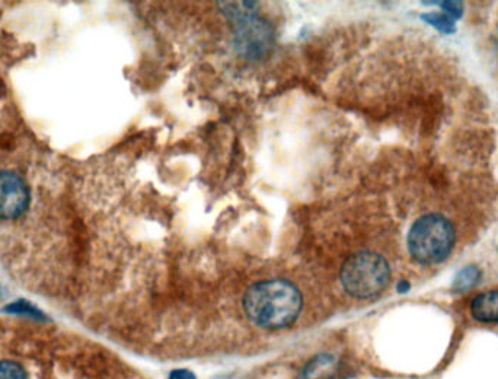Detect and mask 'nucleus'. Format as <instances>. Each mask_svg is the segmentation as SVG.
I'll list each match as a JSON object with an SVG mask.
<instances>
[{
  "label": "nucleus",
  "instance_id": "f257e3e1",
  "mask_svg": "<svg viewBox=\"0 0 498 379\" xmlns=\"http://www.w3.org/2000/svg\"><path fill=\"white\" fill-rule=\"evenodd\" d=\"M302 308V294L288 280L255 283L244 296L248 320L267 330H280L292 326L299 318Z\"/></svg>",
  "mask_w": 498,
  "mask_h": 379
},
{
  "label": "nucleus",
  "instance_id": "f03ea898",
  "mask_svg": "<svg viewBox=\"0 0 498 379\" xmlns=\"http://www.w3.org/2000/svg\"><path fill=\"white\" fill-rule=\"evenodd\" d=\"M408 251L421 264L442 263L454 246V228L439 213L421 216L408 232Z\"/></svg>",
  "mask_w": 498,
  "mask_h": 379
},
{
  "label": "nucleus",
  "instance_id": "7ed1b4c3",
  "mask_svg": "<svg viewBox=\"0 0 498 379\" xmlns=\"http://www.w3.org/2000/svg\"><path fill=\"white\" fill-rule=\"evenodd\" d=\"M391 280L389 264L380 254L363 251L350 257L341 268L344 290L357 299H372L386 289Z\"/></svg>",
  "mask_w": 498,
  "mask_h": 379
},
{
  "label": "nucleus",
  "instance_id": "20e7f679",
  "mask_svg": "<svg viewBox=\"0 0 498 379\" xmlns=\"http://www.w3.org/2000/svg\"><path fill=\"white\" fill-rule=\"evenodd\" d=\"M30 187L15 171L0 170V220L19 219L30 206Z\"/></svg>",
  "mask_w": 498,
  "mask_h": 379
},
{
  "label": "nucleus",
  "instance_id": "39448f33",
  "mask_svg": "<svg viewBox=\"0 0 498 379\" xmlns=\"http://www.w3.org/2000/svg\"><path fill=\"white\" fill-rule=\"evenodd\" d=\"M471 313L480 323H498V290L478 295L471 304Z\"/></svg>",
  "mask_w": 498,
  "mask_h": 379
},
{
  "label": "nucleus",
  "instance_id": "423d86ee",
  "mask_svg": "<svg viewBox=\"0 0 498 379\" xmlns=\"http://www.w3.org/2000/svg\"><path fill=\"white\" fill-rule=\"evenodd\" d=\"M478 279H480V270L475 266L462 268L461 272L454 277V289L458 290V292L469 290L471 287H475Z\"/></svg>",
  "mask_w": 498,
  "mask_h": 379
},
{
  "label": "nucleus",
  "instance_id": "0eeeda50",
  "mask_svg": "<svg viewBox=\"0 0 498 379\" xmlns=\"http://www.w3.org/2000/svg\"><path fill=\"white\" fill-rule=\"evenodd\" d=\"M0 379H30L21 364L11 361H0Z\"/></svg>",
  "mask_w": 498,
  "mask_h": 379
},
{
  "label": "nucleus",
  "instance_id": "6e6552de",
  "mask_svg": "<svg viewBox=\"0 0 498 379\" xmlns=\"http://www.w3.org/2000/svg\"><path fill=\"white\" fill-rule=\"evenodd\" d=\"M423 18L427 19L428 24H432L443 33L451 34L454 31V21L449 16L442 15V14H427Z\"/></svg>",
  "mask_w": 498,
  "mask_h": 379
},
{
  "label": "nucleus",
  "instance_id": "1a4fd4ad",
  "mask_svg": "<svg viewBox=\"0 0 498 379\" xmlns=\"http://www.w3.org/2000/svg\"><path fill=\"white\" fill-rule=\"evenodd\" d=\"M440 6H442L447 14H451V15L454 16V19L461 18L462 12H464L461 2H442Z\"/></svg>",
  "mask_w": 498,
  "mask_h": 379
},
{
  "label": "nucleus",
  "instance_id": "9d476101",
  "mask_svg": "<svg viewBox=\"0 0 498 379\" xmlns=\"http://www.w3.org/2000/svg\"><path fill=\"white\" fill-rule=\"evenodd\" d=\"M168 379H197L196 375L192 374L189 369H175L171 372L170 378Z\"/></svg>",
  "mask_w": 498,
  "mask_h": 379
}]
</instances>
